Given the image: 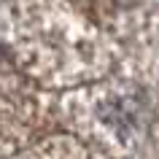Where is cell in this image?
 I'll use <instances>...</instances> for the list:
<instances>
[{"mask_svg": "<svg viewBox=\"0 0 159 159\" xmlns=\"http://www.w3.org/2000/svg\"><path fill=\"white\" fill-rule=\"evenodd\" d=\"M116 6H121V8H132V6H138L140 0H113Z\"/></svg>", "mask_w": 159, "mask_h": 159, "instance_id": "cell-1", "label": "cell"}]
</instances>
